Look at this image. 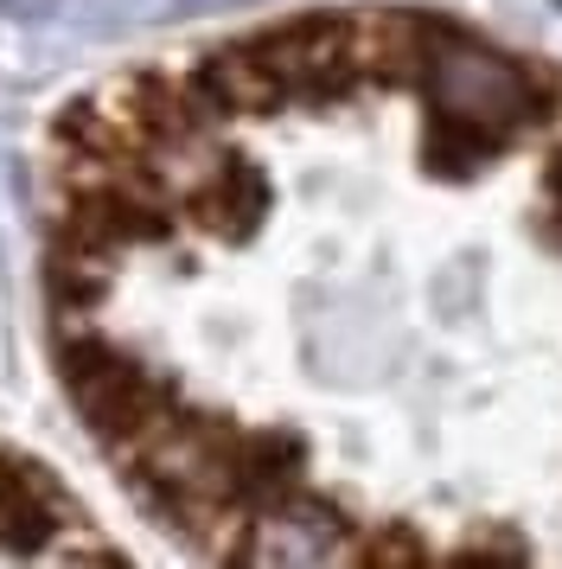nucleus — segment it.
<instances>
[{
  "label": "nucleus",
  "instance_id": "f257e3e1",
  "mask_svg": "<svg viewBox=\"0 0 562 569\" xmlns=\"http://www.w3.org/2000/svg\"><path fill=\"white\" fill-rule=\"evenodd\" d=\"M51 359L211 563H562V64L313 7L83 90L39 154Z\"/></svg>",
  "mask_w": 562,
  "mask_h": 569
},
{
  "label": "nucleus",
  "instance_id": "f03ea898",
  "mask_svg": "<svg viewBox=\"0 0 562 569\" xmlns=\"http://www.w3.org/2000/svg\"><path fill=\"white\" fill-rule=\"evenodd\" d=\"M77 492L32 455L0 441V563H116Z\"/></svg>",
  "mask_w": 562,
  "mask_h": 569
}]
</instances>
